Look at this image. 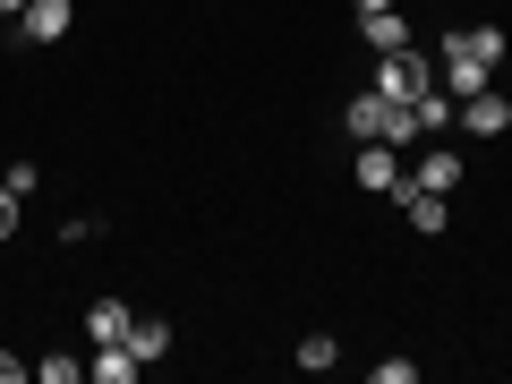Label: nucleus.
Instances as JSON below:
<instances>
[{
	"mask_svg": "<svg viewBox=\"0 0 512 384\" xmlns=\"http://www.w3.org/2000/svg\"><path fill=\"white\" fill-rule=\"evenodd\" d=\"M18 376H35V359H18V350H0V384H18Z\"/></svg>",
	"mask_w": 512,
	"mask_h": 384,
	"instance_id": "18",
	"label": "nucleus"
},
{
	"mask_svg": "<svg viewBox=\"0 0 512 384\" xmlns=\"http://www.w3.org/2000/svg\"><path fill=\"white\" fill-rule=\"evenodd\" d=\"M171 342H180V333H171L163 316H137V325H128V350H137L146 367H154V359H171Z\"/></svg>",
	"mask_w": 512,
	"mask_h": 384,
	"instance_id": "10",
	"label": "nucleus"
},
{
	"mask_svg": "<svg viewBox=\"0 0 512 384\" xmlns=\"http://www.w3.org/2000/svg\"><path fill=\"white\" fill-rule=\"evenodd\" d=\"M350 180H359L367 197H393V188H402V146H359Z\"/></svg>",
	"mask_w": 512,
	"mask_h": 384,
	"instance_id": "4",
	"label": "nucleus"
},
{
	"mask_svg": "<svg viewBox=\"0 0 512 384\" xmlns=\"http://www.w3.org/2000/svg\"><path fill=\"white\" fill-rule=\"evenodd\" d=\"M18 205H26V197H18V188H9V180H0V239L18 231Z\"/></svg>",
	"mask_w": 512,
	"mask_h": 384,
	"instance_id": "17",
	"label": "nucleus"
},
{
	"mask_svg": "<svg viewBox=\"0 0 512 384\" xmlns=\"http://www.w3.org/2000/svg\"><path fill=\"white\" fill-rule=\"evenodd\" d=\"M367 376H376V384H410V376H419V359H376Z\"/></svg>",
	"mask_w": 512,
	"mask_h": 384,
	"instance_id": "16",
	"label": "nucleus"
},
{
	"mask_svg": "<svg viewBox=\"0 0 512 384\" xmlns=\"http://www.w3.org/2000/svg\"><path fill=\"white\" fill-rule=\"evenodd\" d=\"M18 9H26V0H0V18H18Z\"/></svg>",
	"mask_w": 512,
	"mask_h": 384,
	"instance_id": "20",
	"label": "nucleus"
},
{
	"mask_svg": "<svg viewBox=\"0 0 512 384\" xmlns=\"http://www.w3.org/2000/svg\"><path fill=\"white\" fill-rule=\"evenodd\" d=\"M410 111H419V128H427V137H444L461 103H453V94H444V86H427V94H419V103H410Z\"/></svg>",
	"mask_w": 512,
	"mask_h": 384,
	"instance_id": "12",
	"label": "nucleus"
},
{
	"mask_svg": "<svg viewBox=\"0 0 512 384\" xmlns=\"http://www.w3.org/2000/svg\"><path fill=\"white\" fill-rule=\"evenodd\" d=\"M86 376H94V384H137V376H146V359H137V350H128V342H94Z\"/></svg>",
	"mask_w": 512,
	"mask_h": 384,
	"instance_id": "8",
	"label": "nucleus"
},
{
	"mask_svg": "<svg viewBox=\"0 0 512 384\" xmlns=\"http://www.w3.org/2000/svg\"><path fill=\"white\" fill-rule=\"evenodd\" d=\"M393 205H402V222H410V231H419V239H436L444 222H453V214H444V205H453V197H436V188H419V180H410V171H402V188H393Z\"/></svg>",
	"mask_w": 512,
	"mask_h": 384,
	"instance_id": "2",
	"label": "nucleus"
},
{
	"mask_svg": "<svg viewBox=\"0 0 512 384\" xmlns=\"http://www.w3.org/2000/svg\"><path fill=\"white\" fill-rule=\"evenodd\" d=\"M0 180H9V188H18V197H35V188H43V163H35V154H18V163H9V171H0Z\"/></svg>",
	"mask_w": 512,
	"mask_h": 384,
	"instance_id": "15",
	"label": "nucleus"
},
{
	"mask_svg": "<svg viewBox=\"0 0 512 384\" xmlns=\"http://www.w3.org/2000/svg\"><path fill=\"white\" fill-rule=\"evenodd\" d=\"M410 180H419V188H436V197H453V188H461V154H419V171H410Z\"/></svg>",
	"mask_w": 512,
	"mask_h": 384,
	"instance_id": "11",
	"label": "nucleus"
},
{
	"mask_svg": "<svg viewBox=\"0 0 512 384\" xmlns=\"http://www.w3.org/2000/svg\"><path fill=\"white\" fill-rule=\"evenodd\" d=\"M461 128H470V137H504V128H512V103H504L495 86L461 94Z\"/></svg>",
	"mask_w": 512,
	"mask_h": 384,
	"instance_id": "6",
	"label": "nucleus"
},
{
	"mask_svg": "<svg viewBox=\"0 0 512 384\" xmlns=\"http://www.w3.org/2000/svg\"><path fill=\"white\" fill-rule=\"evenodd\" d=\"M342 128H350V146H384V128H393V103H384L376 86L350 94V103H342Z\"/></svg>",
	"mask_w": 512,
	"mask_h": 384,
	"instance_id": "3",
	"label": "nucleus"
},
{
	"mask_svg": "<svg viewBox=\"0 0 512 384\" xmlns=\"http://www.w3.org/2000/svg\"><path fill=\"white\" fill-rule=\"evenodd\" d=\"M359 35H367V52H402V43H410V18H402V9H367Z\"/></svg>",
	"mask_w": 512,
	"mask_h": 384,
	"instance_id": "9",
	"label": "nucleus"
},
{
	"mask_svg": "<svg viewBox=\"0 0 512 384\" xmlns=\"http://www.w3.org/2000/svg\"><path fill=\"white\" fill-rule=\"evenodd\" d=\"M367 86L384 94V103H419L427 86H436V60L419 52V43H402V52H376V77Z\"/></svg>",
	"mask_w": 512,
	"mask_h": 384,
	"instance_id": "1",
	"label": "nucleus"
},
{
	"mask_svg": "<svg viewBox=\"0 0 512 384\" xmlns=\"http://www.w3.org/2000/svg\"><path fill=\"white\" fill-rule=\"evenodd\" d=\"M69 26H77V0H26V9H18V35L26 43H60Z\"/></svg>",
	"mask_w": 512,
	"mask_h": 384,
	"instance_id": "5",
	"label": "nucleus"
},
{
	"mask_svg": "<svg viewBox=\"0 0 512 384\" xmlns=\"http://www.w3.org/2000/svg\"><path fill=\"white\" fill-rule=\"evenodd\" d=\"M350 9H359V18H367V9H402V0H350Z\"/></svg>",
	"mask_w": 512,
	"mask_h": 384,
	"instance_id": "19",
	"label": "nucleus"
},
{
	"mask_svg": "<svg viewBox=\"0 0 512 384\" xmlns=\"http://www.w3.org/2000/svg\"><path fill=\"white\" fill-rule=\"evenodd\" d=\"M86 376V359H69V350H43L35 359V384H77Z\"/></svg>",
	"mask_w": 512,
	"mask_h": 384,
	"instance_id": "13",
	"label": "nucleus"
},
{
	"mask_svg": "<svg viewBox=\"0 0 512 384\" xmlns=\"http://www.w3.org/2000/svg\"><path fill=\"white\" fill-rule=\"evenodd\" d=\"M333 359H342L333 333H308V342H299V367H308V376H333Z\"/></svg>",
	"mask_w": 512,
	"mask_h": 384,
	"instance_id": "14",
	"label": "nucleus"
},
{
	"mask_svg": "<svg viewBox=\"0 0 512 384\" xmlns=\"http://www.w3.org/2000/svg\"><path fill=\"white\" fill-rule=\"evenodd\" d=\"M128 325H137V308H128L120 291L86 299V342H128Z\"/></svg>",
	"mask_w": 512,
	"mask_h": 384,
	"instance_id": "7",
	"label": "nucleus"
}]
</instances>
